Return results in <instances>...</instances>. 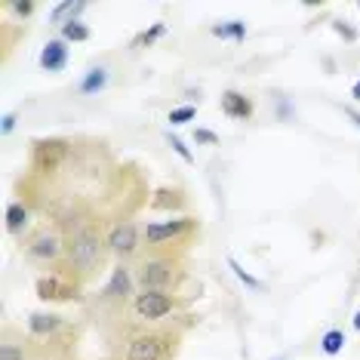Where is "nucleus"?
<instances>
[{"mask_svg":"<svg viewBox=\"0 0 360 360\" xmlns=\"http://www.w3.org/2000/svg\"><path fill=\"white\" fill-rule=\"evenodd\" d=\"M194 142L200 145H219V136L213 129H194Z\"/></svg>","mask_w":360,"mask_h":360,"instance_id":"nucleus-25","label":"nucleus"},{"mask_svg":"<svg viewBox=\"0 0 360 360\" xmlns=\"http://www.w3.org/2000/svg\"><path fill=\"white\" fill-rule=\"evenodd\" d=\"M213 34H216V37L244 40L246 37V28H244V22H228V25H216V28H213Z\"/></svg>","mask_w":360,"mask_h":360,"instance_id":"nucleus-19","label":"nucleus"},{"mask_svg":"<svg viewBox=\"0 0 360 360\" xmlns=\"http://www.w3.org/2000/svg\"><path fill=\"white\" fill-rule=\"evenodd\" d=\"M83 287V283L74 277L71 271H53V274H46V277H40L37 280V299H44V302H71V299H78V289Z\"/></svg>","mask_w":360,"mask_h":360,"instance_id":"nucleus-5","label":"nucleus"},{"mask_svg":"<svg viewBox=\"0 0 360 360\" xmlns=\"http://www.w3.org/2000/svg\"><path fill=\"white\" fill-rule=\"evenodd\" d=\"M65 65H68V44L62 37L46 40V46L40 50V68L55 74V71H62Z\"/></svg>","mask_w":360,"mask_h":360,"instance_id":"nucleus-11","label":"nucleus"},{"mask_svg":"<svg viewBox=\"0 0 360 360\" xmlns=\"http://www.w3.org/2000/svg\"><path fill=\"white\" fill-rule=\"evenodd\" d=\"M105 83H108V71H105V65H93V68L87 71V78L80 80V93L96 96V93H102V89H105Z\"/></svg>","mask_w":360,"mask_h":360,"instance_id":"nucleus-15","label":"nucleus"},{"mask_svg":"<svg viewBox=\"0 0 360 360\" xmlns=\"http://www.w3.org/2000/svg\"><path fill=\"white\" fill-rule=\"evenodd\" d=\"M62 40L65 44H83V40H89V28L80 19H71V22L62 25Z\"/></svg>","mask_w":360,"mask_h":360,"instance_id":"nucleus-17","label":"nucleus"},{"mask_svg":"<svg viewBox=\"0 0 360 360\" xmlns=\"http://www.w3.org/2000/svg\"><path fill=\"white\" fill-rule=\"evenodd\" d=\"M185 206V194L179 188H157L151 197V210H182Z\"/></svg>","mask_w":360,"mask_h":360,"instance_id":"nucleus-13","label":"nucleus"},{"mask_svg":"<svg viewBox=\"0 0 360 360\" xmlns=\"http://www.w3.org/2000/svg\"><path fill=\"white\" fill-rule=\"evenodd\" d=\"M0 357H3V360H22V348H16V345L3 342V348H0Z\"/></svg>","mask_w":360,"mask_h":360,"instance_id":"nucleus-26","label":"nucleus"},{"mask_svg":"<svg viewBox=\"0 0 360 360\" xmlns=\"http://www.w3.org/2000/svg\"><path fill=\"white\" fill-rule=\"evenodd\" d=\"M274 360H280V357H274Z\"/></svg>","mask_w":360,"mask_h":360,"instance_id":"nucleus-32","label":"nucleus"},{"mask_svg":"<svg viewBox=\"0 0 360 360\" xmlns=\"http://www.w3.org/2000/svg\"><path fill=\"white\" fill-rule=\"evenodd\" d=\"M133 287H136L133 271H129L127 265H117L114 271H111V277H108L105 289H102V302H117V305H123V302L129 299V293H133Z\"/></svg>","mask_w":360,"mask_h":360,"instance_id":"nucleus-9","label":"nucleus"},{"mask_svg":"<svg viewBox=\"0 0 360 360\" xmlns=\"http://www.w3.org/2000/svg\"><path fill=\"white\" fill-rule=\"evenodd\" d=\"M136 287L142 289H157V293H172L185 277V259L182 253H151L136 265Z\"/></svg>","mask_w":360,"mask_h":360,"instance_id":"nucleus-2","label":"nucleus"},{"mask_svg":"<svg viewBox=\"0 0 360 360\" xmlns=\"http://www.w3.org/2000/svg\"><path fill=\"white\" fill-rule=\"evenodd\" d=\"M105 237H108V249L117 259H129V255L142 246V231H138L136 222H117Z\"/></svg>","mask_w":360,"mask_h":360,"instance_id":"nucleus-7","label":"nucleus"},{"mask_svg":"<svg viewBox=\"0 0 360 360\" xmlns=\"http://www.w3.org/2000/svg\"><path fill=\"white\" fill-rule=\"evenodd\" d=\"M6 231L10 234H22L25 225H28V206L25 204H10L6 206Z\"/></svg>","mask_w":360,"mask_h":360,"instance_id":"nucleus-16","label":"nucleus"},{"mask_svg":"<svg viewBox=\"0 0 360 360\" xmlns=\"http://www.w3.org/2000/svg\"><path fill=\"white\" fill-rule=\"evenodd\" d=\"M332 28H336V34H342L345 40H357V31H354V28H348V25H345L342 19H339V22H332Z\"/></svg>","mask_w":360,"mask_h":360,"instance_id":"nucleus-27","label":"nucleus"},{"mask_svg":"<svg viewBox=\"0 0 360 360\" xmlns=\"http://www.w3.org/2000/svg\"><path fill=\"white\" fill-rule=\"evenodd\" d=\"M6 10H12L16 16L28 19V16L34 12V3H31V0H10V3H6Z\"/></svg>","mask_w":360,"mask_h":360,"instance_id":"nucleus-24","label":"nucleus"},{"mask_svg":"<svg viewBox=\"0 0 360 360\" xmlns=\"http://www.w3.org/2000/svg\"><path fill=\"white\" fill-rule=\"evenodd\" d=\"M191 231H197V222L191 216L148 222V225H145V246H148L151 253H176L172 246L185 244V240L191 237Z\"/></svg>","mask_w":360,"mask_h":360,"instance_id":"nucleus-3","label":"nucleus"},{"mask_svg":"<svg viewBox=\"0 0 360 360\" xmlns=\"http://www.w3.org/2000/svg\"><path fill=\"white\" fill-rule=\"evenodd\" d=\"M12 127H16V114L10 111V114H3V123H0V133L10 136V133H12Z\"/></svg>","mask_w":360,"mask_h":360,"instance_id":"nucleus-28","label":"nucleus"},{"mask_svg":"<svg viewBox=\"0 0 360 360\" xmlns=\"http://www.w3.org/2000/svg\"><path fill=\"white\" fill-rule=\"evenodd\" d=\"M228 268H231V271H234V277H237L240 283H246L249 289H262V280H255V277L249 274V271H244V265H240V262L234 259V255H231V259H228Z\"/></svg>","mask_w":360,"mask_h":360,"instance_id":"nucleus-20","label":"nucleus"},{"mask_svg":"<svg viewBox=\"0 0 360 360\" xmlns=\"http://www.w3.org/2000/svg\"><path fill=\"white\" fill-rule=\"evenodd\" d=\"M25 253L31 262H40V265H53V262L62 259V253H65V240H62V234L55 231V228H37V231L28 237L25 244Z\"/></svg>","mask_w":360,"mask_h":360,"instance_id":"nucleus-4","label":"nucleus"},{"mask_svg":"<svg viewBox=\"0 0 360 360\" xmlns=\"http://www.w3.org/2000/svg\"><path fill=\"white\" fill-rule=\"evenodd\" d=\"M87 10V3L83 0H65V3H55L53 6V12H50V22H55V25H65V22H71V19H78L80 12Z\"/></svg>","mask_w":360,"mask_h":360,"instance_id":"nucleus-14","label":"nucleus"},{"mask_svg":"<svg viewBox=\"0 0 360 360\" xmlns=\"http://www.w3.org/2000/svg\"><path fill=\"white\" fill-rule=\"evenodd\" d=\"M351 96H354V102H360V80L351 87Z\"/></svg>","mask_w":360,"mask_h":360,"instance_id":"nucleus-30","label":"nucleus"},{"mask_svg":"<svg viewBox=\"0 0 360 360\" xmlns=\"http://www.w3.org/2000/svg\"><path fill=\"white\" fill-rule=\"evenodd\" d=\"M62 327H65V321H62L59 314L34 311V314L28 317V330H31V336H53V332H59Z\"/></svg>","mask_w":360,"mask_h":360,"instance_id":"nucleus-12","label":"nucleus"},{"mask_svg":"<svg viewBox=\"0 0 360 360\" xmlns=\"http://www.w3.org/2000/svg\"><path fill=\"white\" fill-rule=\"evenodd\" d=\"M166 142H170V148H172V151H176V154H179V157H182V161H185V163H194V154H191V151H188V145H185V142H182V138H179V136H172V133H166Z\"/></svg>","mask_w":360,"mask_h":360,"instance_id":"nucleus-23","label":"nucleus"},{"mask_svg":"<svg viewBox=\"0 0 360 360\" xmlns=\"http://www.w3.org/2000/svg\"><path fill=\"white\" fill-rule=\"evenodd\" d=\"M108 253H111L108 237H102L99 225L87 222V225H80L78 231L68 237V271L78 277L80 283L93 280V277L105 268Z\"/></svg>","mask_w":360,"mask_h":360,"instance_id":"nucleus-1","label":"nucleus"},{"mask_svg":"<svg viewBox=\"0 0 360 360\" xmlns=\"http://www.w3.org/2000/svg\"><path fill=\"white\" fill-rule=\"evenodd\" d=\"M219 105H222V114L231 117V120H249L253 117V102H249V96L237 93V89H225Z\"/></svg>","mask_w":360,"mask_h":360,"instance_id":"nucleus-10","label":"nucleus"},{"mask_svg":"<svg viewBox=\"0 0 360 360\" xmlns=\"http://www.w3.org/2000/svg\"><path fill=\"white\" fill-rule=\"evenodd\" d=\"M176 311V296L172 293H157V289H142L133 299V314L142 321H163Z\"/></svg>","mask_w":360,"mask_h":360,"instance_id":"nucleus-6","label":"nucleus"},{"mask_svg":"<svg viewBox=\"0 0 360 360\" xmlns=\"http://www.w3.org/2000/svg\"><path fill=\"white\" fill-rule=\"evenodd\" d=\"M354 330L360 332V311H357V314H354Z\"/></svg>","mask_w":360,"mask_h":360,"instance_id":"nucleus-31","label":"nucleus"},{"mask_svg":"<svg viewBox=\"0 0 360 360\" xmlns=\"http://www.w3.org/2000/svg\"><path fill=\"white\" fill-rule=\"evenodd\" d=\"M194 114H197V105H182V108H172L166 120H170L172 127H182V123L194 120Z\"/></svg>","mask_w":360,"mask_h":360,"instance_id":"nucleus-21","label":"nucleus"},{"mask_svg":"<svg viewBox=\"0 0 360 360\" xmlns=\"http://www.w3.org/2000/svg\"><path fill=\"white\" fill-rule=\"evenodd\" d=\"M321 348H323V354H339V351L345 348V332L342 330H330V332H323V339H321Z\"/></svg>","mask_w":360,"mask_h":360,"instance_id":"nucleus-18","label":"nucleus"},{"mask_svg":"<svg viewBox=\"0 0 360 360\" xmlns=\"http://www.w3.org/2000/svg\"><path fill=\"white\" fill-rule=\"evenodd\" d=\"M166 357V336L161 332H138L127 345V360H163Z\"/></svg>","mask_w":360,"mask_h":360,"instance_id":"nucleus-8","label":"nucleus"},{"mask_svg":"<svg viewBox=\"0 0 360 360\" xmlns=\"http://www.w3.org/2000/svg\"><path fill=\"white\" fill-rule=\"evenodd\" d=\"M163 34H166V25H163V22H157L154 28H151V31L138 34V37L133 40V46H151V44H154L157 37H163Z\"/></svg>","mask_w":360,"mask_h":360,"instance_id":"nucleus-22","label":"nucleus"},{"mask_svg":"<svg viewBox=\"0 0 360 360\" xmlns=\"http://www.w3.org/2000/svg\"><path fill=\"white\" fill-rule=\"evenodd\" d=\"M345 114H348V120L360 129V111H357V108H351V105H345Z\"/></svg>","mask_w":360,"mask_h":360,"instance_id":"nucleus-29","label":"nucleus"}]
</instances>
